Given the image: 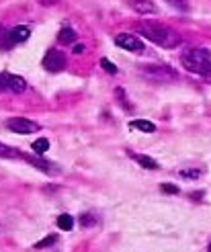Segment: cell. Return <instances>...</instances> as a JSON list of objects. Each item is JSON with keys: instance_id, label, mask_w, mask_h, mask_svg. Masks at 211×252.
Returning a JSON list of instances; mask_svg holds the SVG:
<instances>
[{"instance_id": "6da1fadb", "label": "cell", "mask_w": 211, "mask_h": 252, "mask_svg": "<svg viewBox=\"0 0 211 252\" xmlns=\"http://www.w3.org/2000/svg\"><path fill=\"white\" fill-rule=\"evenodd\" d=\"M140 33L146 37V39H150L162 47H175L181 43V37L162 23H142Z\"/></svg>"}, {"instance_id": "7a4b0ae2", "label": "cell", "mask_w": 211, "mask_h": 252, "mask_svg": "<svg viewBox=\"0 0 211 252\" xmlns=\"http://www.w3.org/2000/svg\"><path fill=\"white\" fill-rule=\"evenodd\" d=\"M182 64L193 74H209L211 72V52L209 49H189L182 58Z\"/></svg>"}, {"instance_id": "3957f363", "label": "cell", "mask_w": 211, "mask_h": 252, "mask_svg": "<svg viewBox=\"0 0 211 252\" xmlns=\"http://www.w3.org/2000/svg\"><path fill=\"white\" fill-rule=\"evenodd\" d=\"M6 127L10 131H15V133H23V135H27V133H35V131H39L41 129V125L39 123H35L31 119H23V117H10L6 121Z\"/></svg>"}, {"instance_id": "277c9868", "label": "cell", "mask_w": 211, "mask_h": 252, "mask_svg": "<svg viewBox=\"0 0 211 252\" xmlns=\"http://www.w3.org/2000/svg\"><path fill=\"white\" fill-rule=\"evenodd\" d=\"M115 43L121 47V49H125V52H133V54H142L144 52V43L138 39L135 35H131V33H119L117 37H115Z\"/></svg>"}, {"instance_id": "5b68a950", "label": "cell", "mask_w": 211, "mask_h": 252, "mask_svg": "<svg viewBox=\"0 0 211 252\" xmlns=\"http://www.w3.org/2000/svg\"><path fill=\"white\" fill-rule=\"evenodd\" d=\"M25 88H27V82H25L21 76H15V74H8V72L0 74V91L23 93Z\"/></svg>"}, {"instance_id": "8992f818", "label": "cell", "mask_w": 211, "mask_h": 252, "mask_svg": "<svg viewBox=\"0 0 211 252\" xmlns=\"http://www.w3.org/2000/svg\"><path fill=\"white\" fill-rule=\"evenodd\" d=\"M43 68L47 72H60L66 68V56L58 52V49H49L43 58Z\"/></svg>"}, {"instance_id": "52a82bcc", "label": "cell", "mask_w": 211, "mask_h": 252, "mask_svg": "<svg viewBox=\"0 0 211 252\" xmlns=\"http://www.w3.org/2000/svg\"><path fill=\"white\" fill-rule=\"evenodd\" d=\"M29 35H31V29L29 27H25V25H21V27H15V29H10L4 37V45L10 47V45H15V43H21L25 39H29Z\"/></svg>"}, {"instance_id": "ba28073f", "label": "cell", "mask_w": 211, "mask_h": 252, "mask_svg": "<svg viewBox=\"0 0 211 252\" xmlns=\"http://www.w3.org/2000/svg\"><path fill=\"white\" fill-rule=\"evenodd\" d=\"M129 6L140 15H156L158 8L152 0H129Z\"/></svg>"}, {"instance_id": "9c48e42d", "label": "cell", "mask_w": 211, "mask_h": 252, "mask_svg": "<svg viewBox=\"0 0 211 252\" xmlns=\"http://www.w3.org/2000/svg\"><path fill=\"white\" fill-rule=\"evenodd\" d=\"M17 156L27 160V156H25L23 152H19V150H15V148H10L4 142H0V158H17Z\"/></svg>"}, {"instance_id": "30bf717a", "label": "cell", "mask_w": 211, "mask_h": 252, "mask_svg": "<svg viewBox=\"0 0 211 252\" xmlns=\"http://www.w3.org/2000/svg\"><path fill=\"white\" fill-rule=\"evenodd\" d=\"M129 127L133 129H140V131H146V133H154L156 131V125L152 121H144V119H135L129 123Z\"/></svg>"}, {"instance_id": "8fae6325", "label": "cell", "mask_w": 211, "mask_h": 252, "mask_svg": "<svg viewBox=\"0 0 211 252\" xmlns=\"http://www.w3.org/2000/svg\"><path fill=\"white\" fill-rule=\"evenodd\" d=\"M131 158H135L138 160V164H142V166H146V168H158V162L156 160H152L150 156H144V154H133L131 152Z\"/></svg>"}, {"instance_id": "7c38bea8", "label": "cell", "mask_w": 211, "mask_h": 252, "mask_svg": "<svg viewBox=\"0 0 211 252\" xmlns=\"http://www.w3.org/2000/svg\"><path fill=\"white\" fill-rule=\"evenodd\" d=\"M58 228L64 230V232H70L74 228V220L72 216H68V213H61V216L58 218Z\"/></svg>"}, {"instance_id": "4fadbf2b", "label": "cell", "mask_w": 211, "mask_h": 252, "mask_svg": "<svg viewBox=\"0 0 211 252\" xmlns=\"http://www.w3.org/2000/svg\"><path fill=\"white\" fill-rule=\"evenodd\" d=\"M58 39L64 41V43H74V41H76V33H74V29H70V27H64L60 31Z\"/></svg>"}, {"instance_id": "5bb4252c", "label": "cell", "mask_w": 211, "mask_h": 252, "mask_svg": "<svg viewBox=\"0 0 211 252\" xmlns=\"http://www.w3.org/2000/svg\"><path fill=\"white\" fill-rule=\"evenodd\" d=\"M166 4H170L172 8L179 10V12H189L191 10L189 0H166Z\"/></svg>"}, {"instance_id": "9a60e30c", "label": "cell", "mask_w": 211, "mask_h": 252, "mask_svg": "<svg viewBox=\"0 0 211 252\" xmlns=\"http://www.w3.org/2000/svg\"><path fill=\"white\" fill-rule=\"evenodd\" d=\"M31 148L35 150L37 154H43V152H47V150H49V142L45 140V137H41V140L33 142V144H31Z\"/></svg>"}, {"instance_id": "2e32d148", "label": "cell", "mask_w": 211, "mask_h": 252, "mask_svg": "<svg viewBox=\"0 0 211 252\" xmlns=\"http://www.w3.org/2000/svg\"><path fill=\"white\" fill-rule=\"evenodd\" d=\"M203 172V168H181V174L187 176V179H199Z\"/></svg>"}, {"instance_id": "e0dca14e", "label": "cell", "mask_w": 211, "mask_h": 252, "mask_svg": "<svg viewBox=\"0 0 211 252\" xmlns=\"http://www.w3.org/2000/svg\"><path fill=\"white\" fill-rule=\"evenodd\" d=\"M160 191L166 193V195H177L179 193V187L170 185V183H164V185H160Z\"/></svg>"}, {"instance_id": "ac0fdd59", "label": "cell", "mask_w": 211, "mask_h": 252, "mask_svg": "<svg viewBox=\"0 0 211 252\" xmlns=\"http://www.w3.org/2000/svg\"><path fill=\"white\" fill-rule=\"evenodd\" d=\"M56 240H58L56 236H47V238H43L41 242H37V244H35V248H45V246H52Z\"/></svg>"}, {"instance_id": "d6986e66", "label": "cell", "mask_w": 211, "mask_h": 252, "mask_svg": "<svg viewBox=\"0 0 211 252\" xmlns=\"http://www.w3.org/2000/svg\"><path fill=\"white\" fill-rule=\"evenodd\" d=\"M101 66H103V68H105V70H107L109 74H115V72H117L115 64H111V62H109V60H101Z\"/></svg>"}, {"instance_id": "ffe728a7", "label": "cell", "mask_w": 211, "mask_h": 252, "mask_svg": "<svg viewBox=\"0 0 211 252\" xmlns=\"http://www.w3.org/2000/svg\"><path fill=\"white\" fill-rule=\"evenodd\" d=\"M80 221H82L84 225H89V223H92V218H90V216H82V218H80Z\"/></svg>"}, {"instance_id": "44dd1931", "label": "cell", "mask_w": 211, "mask_h": 252, "mask_svg": "<svg viewBox=\"0 0 211 252\" xmlns=\"http://www.w3.org/2000/svg\"><path fill=\"white\" fill-rule=\"evenodd\" d=\"M84 52V45H76L74 47V54H82Z\"/></svg>"}, {"instance_id": "7402d4cb", "label": "cell", "mask_w": 211, "mask_h": 252, "mask_svg": "<svg viewBox=\"0 0 211 252\" xmlns=\"http://www.w3.org/2000/svg\"><path fill=\"white\" fill-rule=\"evenodd\" d=\"M207 252H211V242H209V246H207Z\"/></svg>"}]
</instances>
